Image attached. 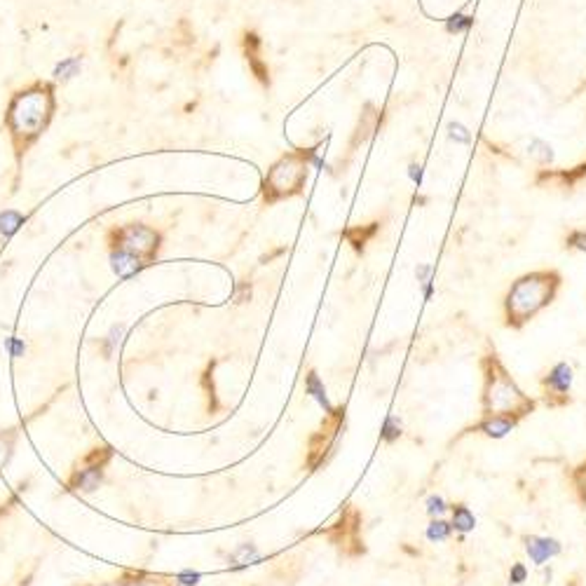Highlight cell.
<instances>
[{
	"label": "cell",
	"instance_id": "6da1fadb",
	"mask_svg": "<svg viewBox=\"0 0 586 586\" xmlns=\"http://www.w3.org/2000/svg\"><path fill=\"white\" fill-rule=\"evenodd\" d=\"M483 387H481V415H512L526 420L535 413L537 401L521 389V385L509 373L504 361L499 359L495 345L488 343L479 359Z\"/></svg>",
	"mask_w": 586,
	"mask_h": 586
},
{
	"label": "cell",
	"instance_id": "7a4b0ae2",
	"mask_svg": "<svg viewBox=\"0 0 586 586\" xmlns=\"http://www.w3.org/2000/svg\"><path fill=\"white\" fill-rule=\"evenodd\" d=\"M560 287L563 277L558 270H535L514 280L502 300L504 326L521 331L556 300Z\"/></svg>",
	"mask_w": 586,
	"mask_h": 586
},
{
	"label": "cell",
	"instance_id": "3957f363",
	"mask_svg": "<svg viewBox=\"0 0 586 586\" xmlns=\"http://www.w3.org/2000/svg\"><path fill=\"white\" fill-rule=\"evenodd\" d=\"M54 113V92L50 84L38 82L12 96L5 113V125L10 129L17 150H26L31 143L48 129Z\"/></svg>",
	"mask_w": 586,
	"mask_h": 586
},
{
	"label": "cell",
	"instance_id": "277c9868",
	"mask_svg": "<svg viewBox=\"0 0 586 586\" xmlns=\"http://www.w3.org/2000/svg\"><path fill=\"white\" fill-rule=\"evenodd\" d=\"M314 160V150H293L284 155L270 167V172L263 181V197L265 202H277V199L298 195L307 181L310 162Z\"/></svg>",
	"mask_w": 586,
	"mask_h": 586
},
{
	"label": "cell",
	"instance_id": "5b68a950",
	"mask_svg": "<svg viewBox=\"0 0 586 586\" xmlns=\"http://www.w3.org/2000/svg\"><path fill=\"white\" fill-rule=\"evenodd\" d=\"M113 237V249H125L134 253L145 263H150L160 251V233L155 228L145 226V223H127L120 226L118 230L111 233Z\"/></svg>",
	"mask_w": 586,
	"mask_h": 586
},
{
	"label": "cell",
	"instance_id": "8992f818",
	"mask_svg": "<svg viewBox=\"0 0 586 586\" xmlns=\"http://www.w3.org/2000/svg\"><path fill=\"white\" fill-rule=\"evenodd\" d=\"M573 380H575V371L568 361L553 364L549 371L542 375V380H539V387H542V404L546 408H551V411L568 408L573 404Z\"/></svg>",
	"mask_w": 586,
	"mask_h": 586
},
{
	"label": "cell",
	"instance_id": "52a82bcc",
	"mask_svg": "<svg viewBox=\"0 0 586 586\" xmlns=\"http://www.w3.org/2000/svg\"><path fill=\"white\" fill-rule=\"evenodd\" d=\"M328 539L343 551V556H347V558L364 556L366 546H364V539H361V516H359L357 509H352V507L345 509L341 521H338L336 526L328 530Z\"/></svg>",
	"mask_w": 586,
	"mask_h": 586
},
{
	"label": "cell",
	"instance_id": "ba28073f",
	"mask_svg": "<svg viewBox=\"0 0 586 586\" xmlns=\"http://www.w3.org/2000/svg\"><path fill=\"white\" fill-rule=\"evenodd\" d=\"M328 418L324 422V427L312 436L310 441V455H307V465L310 469H317L321 462H326V458L333 453L338 436H341V429L345 425V408H333L331 413H326Z\"/></svg>",
	"mask_w": 586,
	"mask_h": 586
},
{
	"label": "cell",
	"instance_id": "9c48e42d",
	"mask_svg": "<svg viewBox=\"0 0 586 586\" xmlns=\"http://www.w3.org/2000/svg\"><path fill=\"white\" fill-rule=\"evenodd\" d=\"M519 427V420L512 418V415H481L479 422H474V425H469L462 429L460 436H467V434H481V436H488V438H504L507 434H512V431ZM458 436V438H460Z\"/></svg>",
	"mask_w": 586,
	"mask_h": 586
},
{
	"label": "cell",
	"instance_id": "30bf717a",
	"mask_svg": "<svg viewBox=\"0 0 586 586\" xmlns=\"http://www.w3.org/2000/svg\"><path fill=\"white\" fill-rule=\"evenodd\" d=\"M104 450L106 448H96L87 460H84V467L78 469V472L73 474L71 485H73L75 490L94 492L99 488V483H101V479H104V465H106V460H108V458L99 460V455H101Z\"/></svg>",
	"mask_w": 586,
	"mask_h": 586
},
{
	"label": "cell",
	"instance_id": "8fae6325",
	"mask_svg": "<svg viewBox=\"0 0 586 586\" xmlns=\"http://www.w3.org/2000/svg\"><path fill=\"white\" fill-rule=\"evenodd\" d=\"M523 546H526L530 563H535L537 568L546 565L551 558L560 556L563 551V544L556 537H544V535H523Z\"/></svg>",
	"mask_w": 586,
	"mask_h": 586
},
{
	"label": "cell",
	"instance_id": "7c38bea8",
	"mask_svg": "<svg viewBox=\"0 0 586 586\" xmlns=\"http://www.w3.org/2000/svg\"><path fill=\"white\" fill-rule=\"evenodd\" d=\"M145 265H148L145 260H141L138 256H134V253H129L125 249H113L111 251V267H113L115 275L122 277V280H129V277L138 275Z\"/></svg>",
	"mask_w": 586,
	"mask_h": 586
},
{
	"label": "cell",
	"instance_id": "4fadbf2b",
	"mask_svg": "<svg viewBox=\"0 0 586 586\" xmlns=\"http://www.w3.org/2000/svg\"><path fill=\"white\" fill-rule=\"evenodd\" d=\"M244 48H246V61L251 64V71L256 73V78L263 82V84H270V75H267V66L260 61L258 57V50H260V40L256 33H246L244 35Z\"/></svg>",
	"mask_w": 586,
	"mask_h": 586
},
{
	"label": "cell",
	"instance_id": "5bb4252c",
	"mask_svg": "<svg viewBox=\"0 0 586 586\" xmlns=\"http://www.w3.org/2000/svg\"><path fill=\"white\" fill-rule=\"evenodd\" d=\"M450 526L455 533L467 535L476 528V516L465 502H453L450 504Z\"/></svg>",
	"mask_w": 586,
	"mask_h": 586
},
{
	"label": "cell",
	"instance_id": "9a60e30c",
	"mask_svg": "<svg viewBox=\"0 0 586 586\" xmlns=\"http://www.w3.org/2000/svg\"><path fill=\"white\" fill-rule=\"evenodd\" d=\"M260 560V551L256 544H237L233 551L228 553V565L233 570H244Z\"/></svg>",
	"mask_w": 586,
	"mask_h": 586
},
{
	"label": "cell",
	"instance_id": "2e32d148",
	"mask_svg": "<svg viewBox=\"0 0 586 586\" xmlns=\"http://www.w3.org/2000/svg\"><path fill=\"white\" fill-rule=\"evenodd\" d=\"M380 230V223H368V226H357V228H350L345 233V240L352 244V249L357 253H364L366 244L373 240L375 233Z\"/></svg>",
	"mask_w": 586,
	"mask_h": 586
},
{
	"label": "cell",
	"instance_id": "e0dca14e",
	"mask_svg": "<svg viewBox=\"0 0 586 586\" xmlns=\"http://www.w3.org/2000/svg\"><path fill=\"white\" fill-rule=\"evenodd\" d=\"M305 392H307V394H310L314 401H317V404H319L326 413L333 411V406H331V401H328V397H326V387H324V382L319 380V375L314 373V371H310V373H307V377H305Z\"/></svg>",
	"mask_w": 586,
	"mask_h": 586
},
{
	"label": "cell",
	"instance_id": "ac0fdd59",
	"mask_svg": "<svg viewBox=\"0 0 586 586\" xmlns=\"http://www.w3.org/2000/svg\"><path fill=\"white\" fill-rule=\"evenodd\" d=\"M26 216L17 211V209H5L0 211V235L3 237H12L19 233V228L24 226Z\"/></svg>",
	"mask_w": 586,
	"mask_h": 586
},
{
	"label": "cell",
	"instance_id": "d6986e66",
	"mask_svg": "<svg viewBox=\"0 0 586 586\" xmlns=\"http://www.w3.org/2000/svg\"><path fill=\"white\" fill-rule=\"evenodd\" d=\"M82 71V57H66L64 61H59L57 66H54V78L61 80V82H68L73 80L75 75H80Z\"/></svg>",
	"mask_w": 586,
	"mask_h": 586
},
{
	"label": "cell",
	"instance_id": "ffe728a7",
	"mask_svg": "<svg viewBox=\"0 0 586 586\" xmlns=\"http://www.w3.org/2000/svg\"><path fill=\"white\" fill-rule=\"evenodd\" d=\"M570 483H573V490H575V497L577 502H580L584 509H586V460L580 462L577 467L570 469Z\"/></svg>",
	"mask_w": 586,
	"mask_h": 586
},
{
	"label": "cell",
	"instance_id": "44dd1931",
	"mask_svg": "<svg viewBox=\"0 0 586 586\" xmlns=\"http://www.w3.org/2000/svg\"><path fill=\"white\" fill-rule=\"evenodd\" d=\"M586 176V162L580 167H575L573 172H558V174H551V172H544L542 176H539V181H544V179H558L560 181V188H573L577 186L582 179Z\"/></svg>",
	"mask_w": 586,
	"mask_h": 586
},
{
	"label": "cell",
	"instance_id": "7402d4cb",
	"mask_svg": "<svg viewBox=\"0 0 586 586\" xmlns=\"http://www.w3.org/2000/svg\"><path fill=\"white\" fill-rule=\"evenodd\" d=\"M453 526H450V521H446L443 516L441 519H431L429 521V526H427V539L429 542H448V539L453 537Z\"/></svg>",
	"mask_w": 586,
	"mask_h": 586
},
{
	"label": "cell",
	"instance_id": "603a6c76",
	"mask_svg": "<svg viewBox=\"0 0 586 586\" xmlns=\"http://www.w3.org/2000/svg\"><path fill=\"white\" fill-rule=\"evenodd\" d=\"M401 434H404V427H401V420L397 415H387L382 422V429H380V438L385 443H397Z\"/></svg>",
	"mask_w": 586,
	"mask_h": 586
},
{
	"label": "cell",
	"instance_id": "cb8c5ba5",
	"mask_svg": "<svg viewBox=\"0 0 586 586\" xmlns=\"http://www.w3.org/2000/svg\"><path fill=\"white\" fill-rule=\"evenodd\" d=\"M14 450V431H0V469L12 458Z\"/></svg>",
	"mask_w": 586,
	"mask_h": 586
},
{
	"label": "cell",
	"instance_id": "d4e9b609",
	"mask_svg": "<svg viewBox=\"0 0 586 586\" xmlns=\"http://www.w3.org/2000/svg\"><path fill=\"white\" fill-rule=\"evenodd\" d=\"M425 507H427L429 519H441V516L450 509V504L446 502V499H443L441 495H429L427 502H425Z\"/></svg>",
	"mask_w": 586,
	"mask_h": 586
},
{
	"label": "cell",
	"instance_id": "484cf974",
	"mask_svg": "<svg viewBox=\"0 0 586 586\" xmlns=\"http://www.w3.org/2000/svg\"><path fill=\"white\" fill-rule=\"evenodd\" d=\"M528 582V568L526 563H514L509 570V586H521Z\"/></svg>",
	"mask_w": 586,
	"mask_h": 586
},
{
	"label": "cell",
	"instance_id": "4316f807",
	"mask_svg": "<svg viewBox=\"0 0 586 586\" xmlns=\"http://www.w3.org/2000/svg\"><path fill=\"white\" fill-rule=\"evenodd\" d=\"M565 249H577L586 253V230H573L565 237Z\"/></svg>",
	"mask_w": 586,
	"mask_h": 586
},
{
	"label": "cell",
	"instance_id": "83f0119b",
	"mask_svg": "<svg viewBox=\"0 0 586 586\" xmlns=\"http://www.w3.org/2000/svg\"><path fill=\"white\" fill-rule=\"evenodd\" d=\"M5 350H7V354H10L12 359H19V357H24V352H26V345H24V341H21V338H7L5 341Z\"/></svg>",
	"mask_w": 586,
	"mask_h": 586
},
{
	"label": "cell",
	"instance_id": "f1b7e54d",
	"mask_svg": "<svg viewBox=\"0 0 586 586\" xmlns=\"http://www.w3.org/2000/svg\"><path fill=\"white\" fill-rule=\"evenodd\" d=\"M122 333H125V326H113L111 328V333L106 336V354H111L115 347H118Z\"/></svg>",
	"mask_w": 586,
	"mask_h": 586
},
{
	"label": "cell",
	"instance_id": "f546056e",
	"mask_svg": "<svg viewBox=\"0 0 586 586\" xmlns=\"http://www.w3.org/2000/svg\"><path fill=\"white\" fill-rule=\"evenodd\" d=\"M176 580H179L181 586H197L199 580H202V575H199V573H192V570H186V573H181L179 577H176Z\"/></svg>",
	"mask_w": 586,
	"mask_h": 586
},
{
	"label": "cell",
	"instance_id": "4dcf8cb0",
	"mask_svg": "<svg viewBox=\"0 0 586 586\" xmlns=\"http://www.w3.org/2000/svg\"><path fill=\"white\" fill-rule=\"evenodd\" d=\"M429 272H431V267H429V265H420L418 270H415V275H418V282H420V284L431 282V280H429Z\"/></svg>",
	"mask_w": 586,
	"mask_h": 586
},
{
	"label": "cell",
	"instance_id": "1f68e13d",
	"mask_svg": "<svg viewBox=\"0 0 586 586\" xmlns=\"http://www.w3.org/2000/svg\"><path fill=\"white\" fill-rule=\"evenodd\" d=\"M422 293H425V300H431V296H434V284L431 282L422 284Z\"/></svg>",
	"mask_w": 586,
	"mask_h": 586
}]
</instances>
